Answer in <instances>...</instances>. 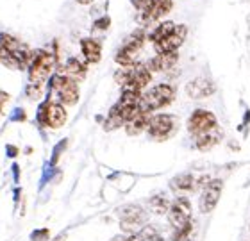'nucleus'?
Returning <instances> with one entry per match:
<instances>
[{
  "label": "nucleus",
  "mask_w": 250,
  "mask_h": 241,
  "mask_svg": "<svg viewBox=\"0 0 250 241\" xmlns=\"http://www.w3.org/2000/svg\"><path fill=\"white\" fill-rule=\"evenodd\" d=\"M173 99H175V88L172 84L161 82L154 86V88H150L146 93H141L140 109L143 113H150L152 115V111H157L165 107V105L172 104Z\"/></svg>",
  "instance_id": "nucleus-1"
},
{
  "label": "nucleus",
  "mask_w": 250,
  "mask_h": 241,
  "mask_svg": "<svg viewBox=\"0 0 250 241\" xmlns=\"http://www.w3.org/2000/svg\"><path fill=\"white\" fill-rule=\"evenodd\" d=\"M54 66H56L54 54L47 52V50L32 52L31 63H29V80H31V84H42L43 80H47L48 75L52 74Z\"/></svg>",
  "instance_id": "nucleus-2"
},
{
  "label": "nucleus",
  "mask_w": 250,
  "mask_h": 241,
  "mask_svg": "<svg viewBox=\"0 0 250 241\" xmlns=\"http://www.w3.org/2000/svg\"><path fill=\"white\" fill-rule=\"evenodd\" d=\"M177 129V120L173 115H152L146 125V132L152 140L156 141H165L172 136Z\"/></svg>",
  "instance_id": "nucleus-3"
},
{
  "label": "nucleus",
  "mask_w": 250,
  "mask_h": 241,
  "mask_svg": "<svg viewBox=\"0 0 250 241\" xmlns=\"http://www.w3.org/2000/svg\"><path fill=\"white\" fill-rule=\"evenodd\" d=\"M167 215L170 223L175 229H183V227L189 225V220H191V204H189V200L186 197H177L170 204Z\"/></svg>",
  "instance_id": "nucleus-4"
},
{
  "label": "nucleus",
  "mask_w": 250,
  "mask_h": 241,
  "mask_svg": "<svg viewBox=\"0 0 250 241\" xmlns=\"http://www.w3.org/2000/svg\"><path fill=\"white\" fill-rule=\"evenodd\" d=\"M222 189H224V181L220 179H213L208 181V184L204 186V191L198 200V207L202 213H211L216 207L220 197H222Z\"/></svg>",
  "instance_id": "nucleus-5"
},
{
  "label": "nucleus",
  "mask_w": 250,
  "mask_h": 241,
  "mask_svg": "<svg viewBox=\"0 0 250 241\" xmlns=\"http://www.w3.org/2000/svg\"><path fill=\"white\" fill-rule=\"evenodd\" d=\"M214 125H218L216 116H214V113H211V111H208V109L193 111L191 116H189V120H188V131L191 132L193 136L202 134V132L213 129Z\"/></svg>",
  "instance_id": "nucleus-6"
},
{
  "label": "nucleus",
  "mask_w": 250,
  "mask_h": 241,
  "mask_svg": "<svg viewBox=\"0 0 250 241\" xmlns=\"http://www.w3.org/2000/svg\"><path fill=\"white\" fill-rule=\"evenodd\" d=\"M54 89L58 91V97L64 105H73L77 104L79 100V88L77 82H73L68 77L62 75H56L54 77Z\"/></svg>",
  "instance_id": "nucleus-7"
},
{
  "label": "nucleus",
  "mask_w": 250,
  "mask_h": 241,
  "mask_svg": "<svg viewBox=\"0 0 250 241\" xmlns=\"http://www.w3.org/2000/svg\"><path fill=\"white\" fill-rule=\"evenodd\" d=\"M40 120H42L43 125H48L52 127V129H59L66 121V111H64V107L61 104H50V102H47L42 107Z\"/></svg>",
  "instance_id": "nucleus-8"
},
{
  "label": "nucleus",
  "mask_w": 250,
  "mask_h": 241,
  "mask_svg": "<svg viewBox=\"0 0 250 241\" xmlns=\"http://www.w3.org/2000/svg\"><path fill=\"white\" fill-rule=\"evenodd\" d=\"M188 36V27L186 25H175L170 34H168L165 40H161L159 43H156V52L163 54V52H177V48L184 43Z\"/></svg>",
  "instance_id": "nucleus-9"
},
{
  "label": "nucleus",
  "mask_w": 250,
  "mask_h": 241,
  "mask_svg": "<svg viewBox=\"0 0 250 241\" xmlns=\"http://www.w3.org/2000/svg\"><path fill=\"white\" fill-rule=\"evenodd\" d=\"M172 0H150V4L145 9H141V21L143 23H152L159 20L161 16L168 15L172 11Z\"/></svg>",
  "instance_id": "nucleus-10"
},
{
  "label": "nucleus",
  "mask_w": 250,
  "mask_h": 241,
  "mask_svg": "<svg viewBox=\"0 0 250 241\" xmlns=\"http://www.w3.org/2000/svg\"><path fill=\"white\" fill-rule=\"evenodd\" d=\"M214 84L211 82L209 79H206V77H197V79L189 80V82L186 84V93L189 99H206V97H209V95L214 93Z\"/></svg>",
  "instance_id": "nucleus-11"
},
{
  "label": "nucleus",
  "mask_w": 250,
  "mask_h": 241,
  "mask_svg": "<svg viewBox=\"0 0 250 241\" xmlns=\"http://www.w3.org/2000/svg\"><path fill=\"white\" fill-rule=\"evenodd\" d=\"M177 61H179L177 52H163V54H157L156 58H152L145 66L150 70V74H154V72H167V70L173 68L177 64Z\"/></svg>",
  "instance_id": "nucleus-12"
},
{
  "label": "nucleus",
  "mask_w": 250,
  "mask_h": 241,
  "mask_svg": "<svg viewBox=\"0 0 250 241\" xmlns=\"http://www.w3.org/2000/svg\"><path fill=\"white\" fill-rule=\"evenodd\" d=\"M152 80L150 70L146 68L145 64H138L136 63L132 68H130V80L125 88H134V89H145Z\"/></svg>",
  "instance_id": "nucleus-13"
},
{
  "label": "nucleus",
  "mask_w": 250,
  "mask_h": 241,
  "mask_svg": "<svg viewBox=\"0 0 250 241\" xmlns=\"http://www.w3.org/2000/svg\"><path fill=\"white\" fill-rule=\"evenodd\" d=\"M224 136V132L220 129L218 125H214L213 129H209V131L202 132V134H197V140H195V145H197L198 150H202V152H208L214 145H218L220 140Z\"/></svg>",
  "instance_id": "nucleus-14"
},
{
  "label": "nucleus",
  "mask_w": 250,
  "mask_h": 241,
  "mask_svg": "<svg viewBox=\"0 0 250 241\" xmlns=\"http://www.w3.org/2000/svg\"><path fill=\"white\" fill-rule=\"evenodd\" d=\"M58 75L68 77V79H72L73 82H79V80H83L84 77H86V64L75 58H70L66 61V64L61 68V74H58Z\"/></svg>",
  "instance_id": "nucleus-15"
},
{
  "label": "nucleus",
  "mask_w": 250,
  "mask_h": 241,
  "mask_svg": "<svg viewBox=\"0 0 250 241\" xmlns=\"http://www.w3.org/2000/svg\"><path fill=\"white\" fill-rule=\"evenodd\" d=\"M81 50H83V56L88 63H99L102 58V47L93 38H84L81 41Z\"/></svg>",
  "instance_id": "nucleus-16"
},
{
  "label": "nucleus",
  "mask_w": 250,
  "mask_h": 241,
  "mask_svg": "<svg viewBox=\"0 0 250 241\" xmlns=\"http://www.w3.org/2000/svg\"><path fill=\"white\" fill-rule=\"evenodd\" d=\"M150 113H143L141 111L140 115H136L132 120H129L125 123V132L129 134V136H138L141 134L143 131H146V125H148V120H150Z\"/></svg>",
  "instance_id": "nucleus-17"
},
{
  "label": "nucleus",
  "mask_w": 250,
  "mask_h": 241,
  "mask_svg": "<svg viewBox=\"0 0 250 241\" xmlns=\"http://www.w3.org/2000/svg\"><path fill=\"white\" fill-rule=\"evenodd\" d=\"M120 220L141 221V223H145L146 215H145V211L141 209L140 205L127 204V205H124V207H120Z\"/></svg>",
  "instance_id": "nucleus-18"
},
{
  "label": "nucleus",
  "mask_w": 250,
  "mask_h": 241,
  "mask_svg": "<svg viewBox=\"0 0 250 241\" xmlns=\"http://www.w3.org/2000/svg\"><path fill=\"white\" fill-rule=\"evenodd\" d=\"M170 186H172V189H175V191H191V189H195V186H197V179L193 177L191 173H181V175L172 179Z\"/></svg>",
  "instance_id": "nucleus-19"
},
{
  "label": "nucleus",
  "mask_w": 250,
  "mask_h": 241,
  "mask_svg": "<svg viewBox=\"0 0 250 241\" xmlns=\"http://www.w3.org/2000/svg\"><path fill=\"white\" fill-rule=\"evenodd\" d=\"M173 29H175V23H173V21H170V20L163 21V23H159L154 31H150V34H148V40L156 45V43H159L161 40H165V38H167L168 34L173 31Z\"/></svg>",
  "instance_id": "nucleus-20"
},
{
  "label": "nucleus",
  "mask_w": 250,
  "mask_h": 241,
  "mask_svg": "<svg viewBox=\"0 0 250 241\" xmlns=\"http://www.w3.org/2000/svg\"><path fill=\"white\" fill-rule=\"evenodd\" d=\"M136 240L138 241H163V236L159 229L154 225H145L141 227L138 234H136Z\"/></svg>",
  "instance_id": "nucleus-21"
},
{
  "label": "nucleus",
  "mask_w": 250,
  "mask_h": 241,
  "mask_svg": "<svg viewBox=\"0 0 250 241\" xmlns=\"http://www.w3.org/2000/svg\"><path fill=\"white\" fill-rule=\"evenodd\" d=\"M140 99H141V91L134 88H124L120 97V102L118 104L122 105H140Z\"/></svg>",
  "instance_id": "nucleus-22"
},
{
  "label": "nucleus",
  "mask_w": 250,
  "mask_h": 241,
  "mask_svg": "<svg viewBox=\"0 0 250 241\" xmlns=\"http://www.w3.org/2000/svg\"><path fill=\"white\" fill-rule=\"evenodd\" d=\"M170 207V202H168L167 197H163V195H157V197H152L150 199V209L157 215H165Z\"/></svg>",
  "instance_id": "nucleus-23"
},
{
  "label": "nucleus",
  "mask_w": 250,
  "mask_h": 241,
  "mask_svg": "<svg viewBox=\"0 0 250 241\" xmlns=\"http://www.w3.org/2000/svg\"><path fill=\"white\" fill-rule=\"evenodd\" d=\"M124 125V120H122V116L118 115V111H116V107L113 105L109 111V116H107V120H105L104 123V129L105 131H115V129H118V127Z\"/></svg>",
  "instance_id": "nucleus-24"
},
{
  "label": "nucleus",
  "mask_w": 250,
  "mask_h": 241,
  "mask_svg": "<svg viewBox=\"0 0 250 241\" xmlns=\"http://www.w3.org/2000/svg\"><path fill=\"white\" fill-rule=\"evenodd\" d=\"M130 68H132V66H129V68L122 66V68L115 74V82L120 84L122 88H125V86L129 84V80H130Z\"/></svg>",
  "instance_id": "nucleus-25"
},
{
  "label": "nucleus",
  "mask_w": 250,
  "mask_h": 241,
  "mask_svg": "<svg viewBox=\"0 0 250 241\" xmlns=\"http://www.w3.org/2000/svg\"><path fill=\"white\" fill-rule=\"evenodd\" d=\"M141 221H130V220H120V227L125 234H138V231L141 229Z\"/></svg>",
  "instance_id": "nucleus-26"
},
{
  "label": "nucleus",
  "mask_w": 250,
  "mask_h": 241,
  "mask_svg": "<svg viewBox=\"0 0 250 241\" xmlns=\"http://www.w3.org/2000/svg\"><path fill=\"white\" fill-rule=\"evenodd\" d=\"M111 20H109V16H102L100 20L95 21V29H99V31H105L107 27H109Z\"/></svg>",
  "instance_id": "nucleus-27"
},
{
  "label": "nucleus",
  "mask_w": 250,
  "mask_h": 241,
  "mask_svg": "<svg viewBox=\"0 0 250 241\" xmlns=\"http://www.w3.org/2000/svg\"><path fill=\"white\" fill-rule=\"evenodd\" d=\"M27 93H29L31 99H38V97L42 95V88H40V84H31L29 89H27Z\"/></svg>",
  "instance_id": "nucleus-28"
},
{
  "label": "nucleus",
  "mask_w": 250,
  "mask_h": 241,
  "mask_svg": "<svg viewBox=\"0 0 250 241\" xmlns=\"http://www.w3.org/2000/svg\"><path fill=\"white\" fill-rule=\"evenodd\" d=\"M7 99H9V95L5 93V91H2V89H0V104H2V102H5Z\"/></svg>",
  "instance_id": "nucleus-29"
},
{
  "label": "nucleus",
  "mask_w": 250,
  "mask_h": 241,
  "mask_svg": "<svg viewBox=\"0 0 250 241\" xmlns=\"http://www.w3.org/2000/svg\"><path fill=\"white\" fill-rule=\"evenodd\" d=\"M77 4H81V5H89V4H93V0H75Z\"/></svg>",
  "instance_id": "nucleus-30"
},
{
  "label": "nucleus",
  "mask_w": 250,
  "mask_h": 241,
  "mask_svg": "<svg viewBox=\"0 0 250 241\" xmlns=\"http://www.w3.org/2000/svg\"><path fill=\"white\" fill-rule=\"evenodd\" d=\"M125 240V234H122V236H115L111 241H124Z\"/></svg>",
  "instance_id": "nucleus-31"
},
{
  "label": "nucleus",
  "mask_w": 250,
  "mask_h": 241,
  "mask_svg": "<svg viewBox=\"0 0 250 241\" xmlns=\"http://www.w3.org/2000/svg\"><path fill=\"white\" fill-rule=\"evenodd\" d=\"M124 241H136V238H132V236H125V240Z\"/></svg>",
  "instance_id": "nucleus-32"
}]
</instances>
